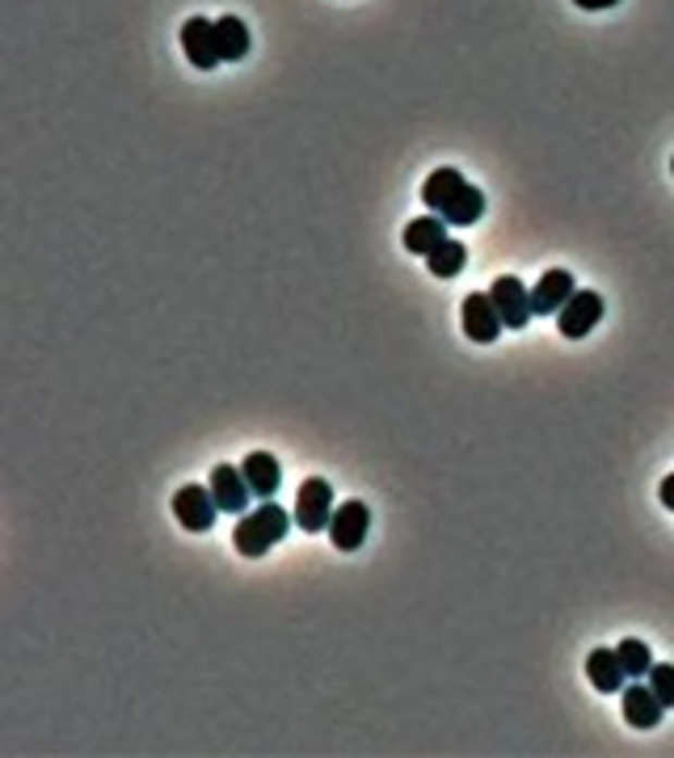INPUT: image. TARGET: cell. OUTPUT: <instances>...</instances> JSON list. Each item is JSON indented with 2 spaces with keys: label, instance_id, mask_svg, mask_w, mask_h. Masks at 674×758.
I'll list each match as a JSON object with an SVG mask.
<instances>
[{
  "label": "cell",
  "instance_id": "6da1fadb",
  "mask_svg": "<svg viewBox=\"0 0 674 758\" xmlns=\"http://www.w3.org/2000/svg\"><path fill=\"white\" fill-rule=\"evenodd\" d=\"M421 203L439 216V220L455 223V228H473L485 216V194L459 169H434L421 182Z\"/></svg>",
  "mask_w": 674,
  "mask_h": 758
},
{
  "label": "cell",
  "instance_id": "7a4b0ae2",
  "mask_svg": "<svg viewBox=\"0 0 674 758\" xmlns=\"http://www.w3.org/2000/svg\"><path fill=\"white\" fill-rule=\"evenodd\" d=\"M291 518L283 505H274V498H266L261 505L254 510H245L241 518H236V531H232V543H236V552L241 557H266L279 539L287 536Z\"/></svg>",
  "mask_w": 674,
  "mask_h": 758
},
{
  "label": "cell",
  "instance_id": "3957f363",
  "mask_svg": "<svg viewBox=\"0 0 674 758\" xmlns=\"http://www.w3.org/2000/svg\"><path fill=\"white\" fill-rule=\"evenodd\" d=\"M333 489H329V480L321 476H308L304 485H299V493H295V523L308 531V536H317V531H329V518H333Z\"/></svg>",
  "mask_w": 674,
  "mask_h": 758
},
{
  "label": "cell",
  "instance_id": "277c9868",
  "mask_svg": "<svg viewBox=\"0 0 674 758\" xmlns=\"http://www.w3.org/2000/svg\"><path fill=\"white\" fill-rule=\"evenodd\" d=\"M173 514H177V523L186 527V531H211L216 527V514H220V505H216V493H211V485L203 489V485H182L177 493H173Z\"/></svg>",
  "mask_w": 674,
  "mask_h": 758
},
{
  "label": "cell",
  "instance_id": "5b68a950",
  "mask_svg": "<svg viewBox=\"0 0 674 758\" xmlns=\"http://www.w3.org/2000/svg\"><path fill=\"white\" fill-rule=\"evenodd\" d=\"M459 320H464V333L473 338V342H498L502 338V316H498V304L489 299V291H473V295H464V304H459Z\"/></svg>",
  "mask_w": 674,
  "mask_h": 758
},
{
  "label": "cell",
  "instance_id": "8992f818",
  "mask_svg": "<svg viewBox=\"0 0 674 758\" xmlns=\"http://www.w3.org/2000/svg\"><path fill=\"white\" fill-rule=\"evenodd\" d=\"M489 299L498 304V316H502V325L506 329H523L536 308H531V291L523 286V279H514V274H502V279H493L489 286Z\"/></svg>",
  "mask_w": 674,
  "mask_h": 758
},
{
  "label": "cell",
  "instance_id": "52a82bcc",
  "mask_svg": "<svg viewBox=\"0 0 674 758\" xmlns=\"http://www.w3.org/2000/svg\"><path fill=\"white\" fill-rule=\"evenodd\" d=\"M367 531H371V510L363 502H342L333 510V518H329V543H333L338 552L363 548Z\"/></svg>",
  "mask_w": 674,
  "mask_h": 758
},
{
  "label": "cell",
  "instance_id": "ba28073f",
  "mask_svg": "<svg viewBox=\"0 0 674 758\" xmlns=\"http://www.w3.org/2000/svg\"><path fill=\"white\" fill-rule=\"evenodd\" d=\"M599 320H603V295L599 291H574V299L556 313V329H561V338L578 342Z\"/></svg>",
  "mask_w": 674,
  "mask_h": 758
},
{
  "label": "cell",
  "instance_id": "9c48e42d",
  "mask_svg": "<svg viewBox=\"0 0 674 758\" xmlns=\"http://www.w3.org/2000/svg\"><path fill=\"white\" fill-rule=\"evenodd\" d=\"M620 699H624V721L633 729H658L662 725V717H666V704H662V699L653 695V687L641 683V678H628Z\"/></svg>",
  "mask_w": 674,
  "mask_h": 758
},
{
  "label": "cell",
  "instance_id": "30bf717a",
  "mask_svg": "<svg viewBox=\"0 0 674 758\" xmlns=\"http://www.w3.org/2000/svg\"><path fill=\"white\" fill-rule=\"evenodd\" d=\"M182 51H186V60H191L194 68H203V72H211L216 63H224V56H220V38H216V22L191 17V22L182 26Z\"/></svg>",
  "mask_w": 674,
  "mask_h": 758
},
{
  "label": "cell",
  "instance_id": "8fae6325",
  "mask_svg": "<svg viewBox=\"0 0 674 758\" xmlns=\"http://www.w3.org/2000/svg\"><path fill=\"white\" fill-rule=\"evenodd\" d=\"M211 493H216V505L224 510V514H245V510H254L249 498H254V489H249V480L241 468H232V464H216L211 468Z\"/></svg>",
  "mask_w": 674,
  "mask_h": 758
},
{
  "label": "cell",
  "instance_id": "7c38bea8",
  "mask_svg": "<svg viewBox=\"0 0 674 758\" xmlns=\"http://www.w3.org/2000/svg\"><path fill=\"white\" fill-rule=\"evenodd\" d=\"M574 274L569 270H548V274H540V283L531 286V308H536V316H556L569 299H574Z\"/></svg>",
  "mask_w": 674,
  "mask_h": 758
},
{
  "label": "cell",
  "instance_id": "4fadbf2b",
  "mask_svg": "<svg viewBox=\"0 0 674 758\" xmlns=\"http://www.w3.org/2000/svg\"><path fill=\"white\" fill-rule=\"evenodd\" d=\"M586 674H590V687L603 695H620L624 692V683H628V674H624V665L615 658V649H590Z\"/></svg>",
  "mask_w": 674,
  "mask_h": 758
},
{
  "label": "cell",
  "instance_id": "5bb4252c",
  "mask_svg": "<svg viewBox=\"0 0 674 758\" xmlns=\"http://www.w3.org/2000/svg\"><path fill=\"white\" fill-rule=\"evenodd\" d=\"M241 473L249 480V489H254V498H274L279 493V485H283V473H279V460L270 455V451H254V455H245V464H241Z\"/></svg>",
  "mask_w": 674,
  "mask_h": 758
},
{
  "label": "cell",
  "instance_id": "9a60e30c",
  "mask_svg": "<svg viewBox=\"0 0 674 758\" xmlns=\"http://www.w3.org/2000/svg\"><path fill=\"white\" fill-rule=\"evenodd\" d=\"M448 241V220H439L434 211L430 216H421L405 228V253H418V257H430V253L439 249Z\"/></svg>",
  "mask_w": 674,
  "mask_h": 758
},
{
  "label": "cell",
  "instance_id": "2e32d148",
  "mask_svg": "<svg viewBox=\"0 0 674 758\" xmlns=\"http://www.w3.org/2000/svg\"><path fill=\"white\" fill-rule=\"evenodd\" d=\"M216 38H220V56H224L228 63H236V60H245L249 56V30H245V22L241 17H220L216 22Z\"/></svg>",
  "mask_w": 674,
  "mask_h": 758
},
{
  "label": "cell",
  "instance_id": "e0dca14e",
  "mask_svg": "<svg viewBox=\"0 0 674 758\" xmlns=\"http://www.w3.org/2000/svg\"><path fill=\"white\" fill-rule=\"evenodd\" d=\"M464 261H468V249H464L459 241H451V236H448L439 249L426 257V270H430L434 279H455V274L464 270Z\"/></svg>",
  "mask_w": 674,
  "mask_h": 758
},
{
  "label": "cell",
  "instance_id": "ac0fdd59",
  "mask_svg": "<svg viewBox=\"0 0 674 758\" xmlns=\"http://www.w3.org/2000/svg\"><path fill=\"white\" fill-rule=\"evenodd\" d=\"M615 658H620L628 678H649V670H653V653H649V645L637 640V636L620 640V645H615Z\"/></svg>",
  "mask_w": 674,
  "mask_h": 758
},
{
  "label": "cell",
  "instance_id": "d6986e66",
  "mask_svg": "<svg viewBox=\"0 0 674 758\" xmlns=\"http://www.w3.org/2000/svg\"><path fill=\"white\" fill-rule=\"evenodd\" d=\"M645 683L653 687V695H658L666 708H674V665L653 662V670H649V678H645Z\"/></svg>",
  "mask_w": 674,
  "mask_h": 758
},
{
  "label": "cell",
  "instance_id": "ffe728a7",
  "mask_svg": "<svg viewBox=\"0 0 674 758\" xmlns=\"http://www.w3.org/2000/svg\"><path fill=\"white\" fill-rule=\"evenodd\" d=\"M658 498H662V505L674 514V473L671 476H662V485H658Z\"/></svg>",
  "mask_w": 674,
  "mask_h": 758
},
{
  "label": "cell",
  "instance_id": "44dd1931",
  "mask_svg": "<svg viewBox=\"0 0 674 758\" xmlns=\"http://www.w3.org/2000/svg\"><path fill=\"white\" fill-rule=\"evenodd\" d=\"M578 9H590V13H599V9H611V4H620V0H574Z\"/></svg>",
  "mask_w": 674,
  "mask_h": 758
},
{
  "label": "cell",
  "instance_id": "7402d4cb",
  "mask_svg": "<svg viewBox=\"0 0 674 758\" xmlns=\"http://www.w3.org/2000/svg\"><path fill=\"white\" fill-rule=\"evenodd\" d=\"M671 169H674V160H671Z\"/></svg>",
  "mask_w": 674,
  "mask_h": 758
}]
</instances>
